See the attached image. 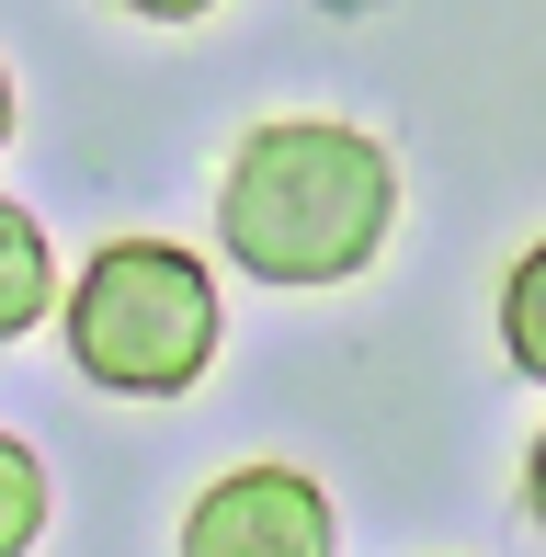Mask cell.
I'll return each instance as SVG.
<instances>
[{"instance_id": "cell-4", "label": "cell", "mask_w": 546, "mask_h": 557, "mask_svg": "<svg viewBox=\"0 0 546 557\" xmlns=\"http://www.w3.org/2000/svg\"><path fill=\"white\" fill-rule=\"evenodd\" d=\"M35 319H58V250H46V227L0 194V352H12Z\"/></svg>"}, {"instance_id": "cell-2", "label": "cell", "mask_w": 546, "mask_h": 557, "mask_svg": "<svg viewBox=\"0 0 546 557\" xmlns=\"http://www.w3.org/2000/svg\"><path fill=\"white\" fill-rule=\"evenodd\" d=\"M69 364L103 398H183L216 364V273L183 239H103L58 296Z\"/></svg>"}, {"instance_id": "cell-3", "label": "cell", "mask_w": 546, "mask_h": 557, "mask_svg": "<svg viewBox=\"0 0 546 557\" xmlns=\"http://www.w3.org/2000/svg\"><path fill=\"white\" fill-rule=\"evenodd\" d=\"M183 557H342L331 490L285 455H251V467L206 478L183 512Z\"/></svg>"}, {"instance_id": "cell-1", "label": "cell", "mask_w": 546, "mask_h": 557, "mask_svg": "<svg viewBox=\"0 0 546 557\" xmlns=\"http://www.w3.org/2000/svg\"><path fill=\"white\" fill-rule=\"evenodd\" d=\"M399 227V160L342 114H262L216 171V250L262 285H353Z\"/></svg>"}, {"instance_id": "cell-8", "label": "cell", "mask_w": 546, "mask_h": 557, "mask_svg": "<svg viewBox=\"0 0 546 557\" xmlns=\"http://www.w3.org/2000/svg\"><path fill=\"white\" fill-rule=\"evenodd\" d=\"M524 512H535V523H546V433H535V444H524Z\"/></svg>"}, {"instance_id": "cell-9", "label": "cell", "mask_w": 546, "mask_h": 557, "mask_svg": "<svg viewBox=\"0 0 546 557\" xmlns=\"http://www.w3.org/2000/svg\"><path fill=\"white\" fill-rule=\"evenodd\" d=\"M12 125H23V103H12V69H0V148H12Z\"/></svg>"}, {"instance_id": "cell-7", "label": "cell", "mask_w": 546, "mask_h": 557, "mask_svg": "<svg viewBox=\"0 0 546 557\" xmlns=\"http://www.w3.org/2000/svg\"><path fill=\"white\" fill-rule=\"evenodd\" d=\"M114 12H137V23H206L216 0H114Z\"/></svg>"}, {"instance_id": "cell-5", "label": "cell", "mask_w": 546, "mask_h": 557, "mask_svg": "<svg viewBox=\"0 0 546 557\" xmlns=\"http://www.w3.org/2000/svg\"><path fill=\"white\" fill-rule=\"evenodd\" d=\"M501 352H512V375L546 387V239L501 273Z\"/></svg>"}, {"instance_id": "cell-6", "label": "cell", "mask_w": 546, "mask_h": 557, "mask_svg": "<svg viewBox=\"0 0 546 557\" xmlns=\"http://www.w3.org/2000/svg\"><path fill=\"white\" fill-rule=\"evenodd\" d=\"M35 535H46V467L23 433H0V557H35Z\"/></svg>"}]
</instances>
